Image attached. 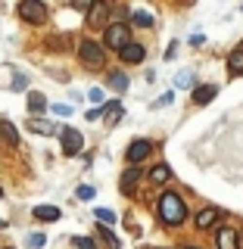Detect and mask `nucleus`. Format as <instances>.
<instances>
[{
	"instance_id": "34",
	"label": "nucleus",
	"mask_w": 243,
	"mask_h": 249,
	"mask_svg": "<svg viewBox=\"0 0 243 249\" xmlns=\"http://www.w3.org/2000/svg\"><path fill=\"white\" fill-rule=\"evenodd\" d=\"M184 249H200V246H184Z\"/></svg>"
},
{
	"instance_id": "25",
	"label": "nucleus",
	"mask_w": 243,
	"mask_h": 249,
	"mask_svg": "<svg viewBox=\"0 0 243 249\" xmlns=\"http://www.w3.org/2000/svg\"><path fill=\"white\" fill-rule=\"evenodd\" d=\"M78 199H84V202H88V199H93V196H97V190H93V187H88V184H81V187H78Z\"/></svg>"
},
{
	"instance_id": "5",
	"label": "nucleus",
	"mask_w": 243,
	"mask_h": 249,
	"mask_svg": "<svg viewBox=\"0 0 243 249\" xmlns=\"http://www.w3.org/2000/svg\"><path fill=\"white\" fill-rule=\"evenodd\" d=\"M59 137H62V156H78V153H81V146H84L81 131H75V128H62V131H59Z\"/></svg>"
},
{
	"instance_id": "11",
	"label": "nucleus",
	"mask_w": 243,
	"mask_h": 249,
	"mask_svg": "<svg viewBox=\"0 0 243 249\" xmlns=\"http://www.w3.org/2000/svg\"><path fill=\"white\" fill-rule=\"evenodd\" d=\"M218 215H222V212H218L215 206H206V209H203V212L197 215V228H200V231H209V228H212V224L218 221Z\"/></svg>"
},
{
	"instance_id": "3",
	"label": "nucleus",
	"mask_w": 243,
	"mask_h": 249,
	"mask_svg": "<svg viewBox=\"0 0 243 249\" xmlns=\"http://www.w3.org/2000/svg\"><path fill=\"white\" fill-rule=\"evenodd\" d=\"M19 16L31 25H44L47 22V6L41 0H25V3H19Z\"/></svg>"
},
{
	"instance_id": "6",
	"label": "nucleus",
	"mask_w": 243,
	"mask_h": 249,
	"mask_svg": "<svg viewBox=\"0 0 243 249\" xmlns=\"http://www.w3.org/2000/svg\"><path fill=\"white\" fill-rule=\"evenodd\" d=\"M240 246V237L234 228H218L215 231V249H237Z\"/></svg>"
},
{
	"instance_id": "12",
	"label": "nucleus",
	"mask_w": 243,
	"mask_h": 249,
	"mask_svg": "<svg viewBox=\"0 0 243 249\" xmlns=\"http://www.w3.org/2000/svg\"><path fill=\"white\" fill-rule=\"evenodd\" d=\"M215 93H218L215 84H203V88H193V103H197V106H206V103H212Z\"/></svg>"
},
{
	"instance_id": "26",
	"label": "nucleus",
	"mask_w": 243,
	"mask_h": 249,
	"mask_svg": "<svg viewBox=\"0 0 243 249\" xmlns=\"http://www.w3.org/2000/svg\"><path fill=\"white\" fill-rule=\"evenodd\" d=\"M72 246H78V249H97V243H93L91 237H72Z\"/></svg>"
},
{
	"instance_id": "20",
	"label": "nucleus",
	"mask_w": 243,
	"mask_h": 249,
	"mask_svg": "<svg viewBox=\"0 0 243 249\" xmlns=\"http://www.w3.org/2000/svg\"><path fill=\"white\" fill-rule=\"evenodd\" d=\"M168 178H171L168 165H153V168H150V181H153V184H166Z\"/></svg>"
},
{
	"instance_id": "1",
	"label": "nucleus",
	"mask_w": 243,
	"mask_h": 249,
	"mask_svg": "<svg viewBox=\"0 0 243 249\" xmlns=\"http://www.w3.org/2000/svg\"><path fill=\"white\" fill-rule=\"evenodd\" d=\"M159 218H162V224H168V228H178V224L187 218V206L175 190H168V193L159 196Z\"/></svg>"
},
{
	"instance_id": "14",
	"label": "nucleus",
	"mask_w": 243,
	"mask_h": 249,
	"mask_svg": "<svg viewBox=\"0 0 243 249\" xmlns=\"http://www.w3.org/2000/svg\"><path fill=\"white\" fill-rule=\"evenodd\" d=\"M119 115H122V100H112V103H106L103 109H100V119L109 122V124L119 119Z\"/></svg>"
},
{
	"instance_id": "15",
	"label": "nucleus",
	"mask_w": 243,
	"mask_h": 249,
	"mask_svg": "<svg viewBox=\"0 0 243 249\" xmlns=\"http://www.w3.org/2000/svg\"><path fill=\"white\" fill-rule=\"evenodd\" d=\"M31 215H35L37 221H59V209L56 206H35Z\"/></svg>"
},
{
	"instance_id": "4",
	"label": "nucleus",
	"mask_w": 243,
	"mask_h": 249,
	"mask_svg": "<svg viewBox=\"0 0 243 249\" xmlns=\"http://www.w3.org/2000/svg\"><path fill=\"white\" fill-rule=\"evenodd\" d=\"M103 44L109 47V50H115L119 53L122 47H128L131 41H128V28L122 25V22H112V25L106 28V37H103Z\"/></svg>"
},
{
	"instance_id": "28",
	"label": "nucleus",
	"mask_w": 243,
	"mask_h": 249,
	"mask_svg": "<svg viewBox=\"0 0 243 249\" xmlns=\"http://www.w3.org/2000/svg\"><path fill=\"white\" fill-rule=\"evenodd\" d=\"M22 88H28V75H16V81H13V90H22Z\"/></svg>"
},
{
	"instance_id": "30",
	"label": "nucleus",
	"mask_w": 243,
	"mask_h": 249,
	"mask_svg": "<svg viewBox=\"0 0 243 249\" xmlns=\"http://www.w3.org/2000/svg\"><path fill=\"white\" fill-rule=\"evenodd\" d=\"M193 84V75H178V88H190Z\"/></svg>"
},
{
	"instance_id": "21",
	"label": "nucleus",
	"mask_w": 243,
	"mask_h": 249,
	"mask_svg": "<svg viewBox=\"0 0 243 249\" xmlns=\"http://www.w3.org/2000/svg\"><path fill=\"white\" fill-rule=\"evenodd\" d=\"M88 100H91V103L97 106V109H103V106H106V93L100 90V88H91V90H88Z\"/></svg>"
},
{
	"instance_id": "13",
	"label": "nucleus",
	"mask_w": 243,
	"mask_h": 249,
	"mask_svg": "<svg viewBox=\"0 0 243 249\" xmlns=\"http://www.w3.org/2000/svg\"><path fill=\"white\" fill-rule=\"evenodd\" d=\"M106 16H109V3H93L91 13H88V22H91V25H103Z\"/></svg>"
},
{
	"instance_id": "16",
	"label": "nucleus",
	"mask_w": 243,
	"mask_h": 249,
	"mask_svg": "<svg viewBox=\"0 0 243 249\" xmlns=\"http://www.w3.org/2000/svg\"><path fill=\"white\" fill-rule=\"evenodd\" d=\"M0 137L6 140V146H19V131L13 128V122H0Z\"/></svg>"
},
{
	"instance_id": "31",
	"label": "nucleus",
	"mask_w": 243,
	"mask_h": 249,
	"mask_svg": "<svg viewBox=\"0 0 243 249\" xmlns=\"http://www.w3.org/2000/svg\"><path fill=\"white\" fill-rule=\"evenodd\" d=\"M171 100H175V93H171V90H168V93H162V97H159V100H156V106H168V103H171Z\"/></svg>"
},
{
	"instance_id": "19",
	"label": "nucleus",
	"mask_w": 243,
	"mask_h": 249,
	"mask_svg": "<svg viewBox=\"0 0 243 249\" xmlns=\"http://www.w3.org/2000/svg\"><path fill=\"white\" fill-rule=\"evenodd\" d=\"M228 69L234 75H243V50H231L228 53Z\"/></svg>"
},
{
	"instance_id": "32",
	"label": "nucleus",
	"mask_w": 243,
	"mask_h": 249,
	"mask_svg": "<svg viewBox=\"0 0 243 249\" xmlns=\"http://www.w3.org/2000/svg\"><path fill=\"white\" fill-rule=\"evenodd\" d=\"M91 6H93V3H88V0H78L75 10H78V13H91Z\"/></svg>"
},
{
	"instance_id": "7",
	"label": "nucleus",
	"mask_w": 243,
	"mask_h": 249,
	"mask_svg": "<svg viewBox=\"0 0 243 249\" xmlns=\"http://www.w3.org/2000/svg\"><path fill=\"white\" fill-rule=\"evenodd\" d=\"M119 56H122V62H128V66H137V62H144V56H147V47L131 41L128 47H122V50H119Z\"/></svg>"
},
{
	"instance_id": "17",
	"label": "nucleus",
	"mask_w": 243,
	"mask_h": 249,
	"mask_svg": "<svg viewBox=\"0 0 243 249\" xmlns=\"http://www.w3.org/2000/svg\"><path fill=\"white\" fill-rule=\"evenodd\" d=\"M109 88L125 93V90H128V75H125V72H109Z\"/></svg>"
},
{
	"instance_id": "24",
	"label": "nucleus",
	"mask_w": 243,
	"mask_h": 249,
	"mask_svg": "<svg viewBox=\"0 0 243 249\" xmlns=\"http://www.w3.org/2000/svg\"><path fill=\"white\" fill-rule=\"evenodd\" d=\"M134 25L137 28H150L153 25V16L150 13H134Z\"/></svg>"
},
{
	"instance_id": "8",
	"label": "nucleus",
	"mask_w": 243,
	"mask_h": 249,
	"mask_svg": "<svg viewBox=\"0 0 243 249\" xmlns=\"http://www.w3.org/2000/svg\"><path fill=\"white\" fill-rule=\"evenodd\" d=\"M150 150H153V143H150V140H134V143L128 146V153H125V156H128V162H131V165H137V162H144L147 156H150Z\"/></svg>"
},
{
	"instance_id": "18",
	"label": "nucleus",
	"mask_w": 243,
	"mask_h": 249,
	"mask_svg": "<svg viewBox=\"0 0 243 249\" xmlns=\"http://www.w3.org/2000/svg\"><path fill=\"white\" fill-rule=\"evenodd\" d=\"M28 109H31V112H44V109H47V97L37 93V90H31L28 93Z\"/></svg>"
},
{
	"instance_id": "36",
	"label": "nucleus",
	"mask_w": 243,
	"mask_h": 249,
	"mask_svg": "<svg viewBox=\"0 0 243 249\" xmlns=\"http://www.w3.org/2000/svg\"><path fill=\"white\" fill-rule=\"evenodd\" d=\"M0 196H3V190H0Z\"/></svg>"
},
{
	"instance_id": "9",
	"label": "nucleus",
	"mask_w": 243,
	"mask_h": 249,
	"mask_svg": "<svg viewBox=\"0 0 243 249\" xmlns=\"http://www.w3.org/2000/svg\"><path fill=\"white\" fill-rule=\"evenodd\" d=\"M137 181H140V168L137 165H128L122 171V193H125V196H134Z\"/></svg>"
},
{
	"instance_id": "27",
	"label": "nucleus",
	"mask_w": 243,
	"mask_h": 249,
	"mask_svg": "<svg viewBox=\"0 0 243 249\" xmlns=\"http://www.w3.org/2000/svg\"><path fill=\"white\" fill-rule=\"evenodd\" d=\"M44 243H47L44 233H31V237H28V246H31V249H41Z\"/></svg>"
},
{
	"instance_id": "22",
	"label": "nucleus",
	"mask_w": 243,
	"mask_h": 249,
	"mask_svg": "<svg viewBox=\"0 0 243 249\" xmlns=\"http://www.w3.org/2000/svg\"><path fill=\"white\" fill-rule=\"evenodd\" d=\"M97 221L103 224V228H109V224H115V212L112 209H97Z\"/></svg>"
},
{
	"instance_id": "2",
	"label": "nucleus",
	"mask_w": 243,
	"mask_h": 249,
	"mask_svg": "<svg viewBox=\"0 0 243 249\" xmlns=\"http://www.w3.org/2000/svg\"><path fill=\"white\" fill-rule=\"evenodd\" d=\"M78 59H81L88 69H103L106 50H103L97 41H81V44H78Z\"/></svg>"
},
{
	"instance_id": "29",
	"label": "nucleus",
	"mask_w": 243,
	"mask_h": 249,
	"mask_svg": "<svg viewBox=\"0 0 243 249\" xmlns=\"http://www.w3.org/2000/svg\"><path fill=\"white\" fill-rule=\"evenodd\" d=\"M50 109L56 115H69V112H72V106H69V103H56V106H50Z\"/></svg>"
},
{
	"instance_id": "10",
	"label": "nucleus",
	"mask_w": 243,
	"mask_h": 249,
	"mask_svg": "<svg viewBox=\"0 0 243 249\" xmlns=\"http://www.w3.org/2000/svg\"><path fill=\"white\" fill-rule=\"evenodd\" d=\"M28 131H35V134H47V137H53V134H59V124H53V122H47V119H28Z\"/></svg>"
},
{
	"instance_id": "23",
	"label": "nucleus",
	"mask_w": 243,
	"mask_h": 249,
	"mask_svg": "<svg viewBox=\"0 0 243 249\" xmlns=\"http://www.w3.org/2000/svg\"><path fill=\"white\" fill-rule=\"evenodd\" d=\"M100 237H103V240H106V243L112 246V249H119V246H122V243H119V237H115V233L109 231V228H103V224H100Z\"/></svg>"
},
{
	"instance_id": "35",
	"label": "nucleus",
	"mask_w": 243,
	"mask_h": 249,
	"mask_svg": "<svg viewBox=\"0 0 243 249\" xmlns=\"http://www.w3.org/2000/svg\"><path fill=\"white\" fill-rule=\"evenodd\" d=\"M3 249H13V246H3Z\"/></svg>"
},
{
	"instance_id": "33",
	"label": "nucleus",
	"mask_w": 243,
	"mask_h": 249,
	"mask_svg": "<svg viewBox=\"0 0 243 249\" xmlns=\"http://www.w3.org/2000/svg\"><path fill=\"white\" fill-rule=\"evenodd\" d=\"M3 228H6V221H0V231H3Z\"/></svg>"
}]
</instances>
